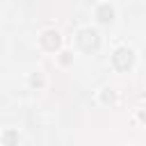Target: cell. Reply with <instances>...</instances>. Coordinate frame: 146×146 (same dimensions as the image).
I'll use <instances>...</instances> for the list:
<instances>
[{
    "instance_id": "6da1fadb",
    "label": "cell",
    "mask_w": 146,
    "mask_h": 146,
    "mask_svg": "<svg viewBox=\"0 0 146 146\" xmlns=\"http://www.w3.org/2000/svg\"><path fill=\"white\" fill-rule=\"evenodd\" d=\"M75 43L82 52H96L100 48V34L94 27H80L75 32Z\"/></svg>"
},
{
    "instance_id": "7a4b0ae2",
    "label": "cell",
    "mask_w": 146,
    "mask_h": 146,
    "mask_svg": "<svg viewBox=\"0 0 146 146\" xmlns=\"http://www.w3.org/2000/svg\"><path fill=\"white\" fill-rule=\"evenodd\" d=\"M132 64H135V50H132L130 46H121V48L114 50V55H112V66H114L116 71L125 73V71L132 68Z\"/></svg>"
},
{
    "instance_id": "3957f363",
    "label": "cell",
    "mask_w": 146,
    "mask_h": 146,
    "mask_svg": "<svg viewBox=\"0 0 146 146\" xmlns=\"http://www.w3.org/2000/svg\"><path fill=\"white\" fill-rule=\"evenodd\" d=\"M39 43H41V48H46V50L55 52V50L62 46V36H59V32H57V30H43V32H41V36H39Z\"/></svg>"
},
{
    "instance_id": "277c9868",
    "label": "cell",
    "mask_w": 146,
    "mask_h": 146,
    "mask_svg": "<svg viewBox=\"0 0 146 146\" xmlns=\"http://www.w3.org/2000/svg\"><path fill=\"white\" fill-rule=\"evenodd\" d=\"M114 16H116L114 5H110V2H98L96 5V18H98V23L110 25V23H114Z\"/></svg>"
},
{
    "instance_id": "5b68a950",
    "label": "cell",
    "mask_w": 146,
    "mask_h": 146,
    "mask_svg": "<svg viewBox=\"0 0 146 146\" xmlns=\"http://www.w3.org/2000/svg\"><path fill=\"white\" fill-rule=\"evenodd\" d=\"M18 141V132H14V130H5L2 132V144L5 146H14Z\"/></svg>"
},
{
    "instance_id": "8992f818",
    "label": "cell",
    "mask_w": 146,
    "mask_h": 146,
    "mask_svg": "<svg viewBox=\"0 0 146 146\" xmlns=\"http://www.w3.org/2000/svg\"><path fill=\"white\" fill-rule=\"evenodd\" d=\"M100 100H103L105 105H112V103H116V94H114V89H103V94H100Z\"/></svg>"
},
{
    "instance_id": "52a82bcc",
    "label": "cell",
    "mask_w": 146,
    "mask_h": 146,
    "mask_svg": "<svg viewBox=\"0 0 146 146\" xmlns=\"http://www.w3.org/2000/svg\"><path fill=\"white\" fill-rule=\"evenodd\" d=\"M71 59H73V52H68V50H64V52H59V62L66 66V64H71Z\"/></svg>"
},
{
    "instance_id": "ba28073f",
    "label": "cell",
    "mask_w": 146,
    "mask_h": 146,
    "mask_svg": "<svg viewBox=\"0 0 146 146\" xmlns=\"http://www.w3.org/2000/svg\"><path fill=\"white\" fill-rule=\"evenodd\" d=\"M30 84H32V87H43V78H41L39 73L32 75V78H30Z\"/></svg>"
},
{
    "instance_id": "9c48e42d",
    "label": "cell",
    "mask_w": 146,
    "mask_h": 146,
    "mask_svg": "<svg viewBox=\"0 0 146 146\" xmlns=\"http://www.w3.org/2000/svg\"><path fill=\"white\" fill-rule=\"evenodd\" d=\"M137 116H139V121H144V123H146V107H141V110H139V114H137Z\"/></svg>"
},
{
    "instance_id": "30bf717a",
    "label": "cell",
    "mask_w": 146,
    "mask_h": 146,
    "mask_svg": "<svg viewBox=\"0 0 146 146\" xmlns=\"http://www.w3.org/2000/svg\"><path fill=\"white\" fill-rule=\"evenodd\" d=\"M128 146H132V144H128Z\"/></svg>"
}]
</instances>
